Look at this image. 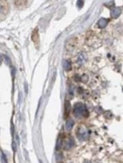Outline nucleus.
<instances>
[{
    "label": "nucleus",
    "mask_w": 123,
    "mask_h": 163,
    "mask_svg": "<svg viewBox=\"0 0 123 163\" xmlns=\"http://www.w3.org/2000/svg\"><path fill=\"white\" fill-rule=\"evenodd\" d=\"M73 113L76 117H86L89 115L86 106L83 103H76L74 105Z\"/></svg>",
    "instance_id": "nucleus-1"
},
{
    "label": "nucleus",
    "mask_w": 123,
    "mask_h": 163,
    "mask_svg": "<svg viewBox=\"0 0 123 163\" xmlns=\"http://www.w3.org/2000/svg\"><path fill=\"white\" fill-rule=\"evenodd\" d=\"M14 4L17 8L22 10L28 4V0H13Z\"/></svg>",
    "instance_id": "nucleus-2"
},
{
    "label": "nucleus",
    "mask_w": 123,
    "mask_h": 163,
    "mask_svg": "<svg viewBox=\"0 0 123 163\" xmlns=\"http://www.w3.org/2000/svg\"><path fill=\"white\" fill-rule=\"evenodd\" d=\"M31 39H32V41L33 42H34V43H38V42H39L40 37L38 28H35L34 30H33L32 32Z\"/></svg>",
    "instance_id": "nucleus-3"
},
{
    "label": "nucleus",
    "mask_w": 123,
    "mask_h": 163,
    "mask_svg": "<svg viewBox=\"0 0 123 163\" xmlns=\"http://www.w3.org/2000/svg\"><path fill=\"white\" fill-rule=\"evenodd\" d=\"M121 12H122V10L120 8H114L111 10V16H112L113 18H117L120 16V15L121 14Z\"/></svg>",
    "instance_id": "nucleus-4"
},
{
    "label": "nucleus",
    "mask_w": 123,
    "mask_h": 163,
    "mask_svg": "<svg viewBox=\"0 0 123 163\" xmlns=\"http://www.w3.org/2000/svg\"><path fill=\"white\" fill-rule=\"evenodd\" d=\"M108 21L107 19L106 18H100V20H98V26L99 28H105L107 25H108Z\"/></svg>",
    "instance_id": "nucleus-5"
},
{
    "label": "nucleus",
    "mask_w": 123,
    "mask_h": 163,
    "mask_svg": "<svg viewBox=\"0 0 123 163\" xmlns=\"http://www.w3.org/2000/svg\"><path fill=\"white\" fill-rule=\"evenodd\" d=\"M74 145V140L73 139L70 138L69 140H67V141L65 143V150H70Z\"/></svg>",
    "instance_id": "nucleus-6"
},
{
    "label": "nucleus",
    "mask_w": 123,
    "mask_h": 163,
    "mask_svg": "<svg viewBox=\"0 0 123 163\" xmlns=\"http://www.w3.org/2000/svg\"><path fill=\"white\" fill-rule=\"evenodd\" d=\"M73 125H74V122L73 120L71 119H69L66 121V123H65V129L67 130V132H70L72 128H73Z\"/></svg>",
    "instance_id": "nucleus-7"
},
{
    "label": "nucleus",
    "mask_w": 123,
    "mask_h": 163,
    "mask_svg": "<svg viewBox=\"0 0 123 163\" xmlns=\"http://www.w3.org/2000/svg\"><path fill=\"white\" fill-rule=\"evenodd\" d=\"M63 68L65 70V71H69L71 70V69H72V66H71V62L69 61H68V60H65L63 61Z\"/></svg>",
    "instance_id": "nucleus-8"
},
{
    "label": "nucleus",
    "mask_w": 123,
    "mask_h": 163,
    "mask_svg": "<svg viewBox=\"0 0 123 163\" xmlns=\"http://www.w3.org/2000/svg\"><path fill=\"white\" fill-rule=\"evenodd\" d=\"M71 110V104L69 101H65V115H68Z\"/></svg>",
    "instance_id": "nucleus-9"
},
{
    "label": "nucleus",
    "mask_w": 123,
    "mask_h": 163,
    "mask_svg": "<svg viewBox=\"0 0 123 163\" xmlns=\"http://www.w3.org/2000/svg\"><path fill=\"white\" fill-rule=\"evenodd\" d=\"M6 5L2 1H0V14H3L6 11Z\"/></svg>",
    "instance_id": "nucleus-10"
},
{
    "label": "nucleus",
    "mask_w": 123,
    "mask_h": 163,
    "mask_svg": "<svg viewBox=\"0 0 123 163\" xmlns=\"http://www.w3.org/2000/svg\"><path fill=\"white\" fill-rule=\"evenodd\" d=\"M61 142L62 140L61 138H59L58 140H57V150H59L60 149V148H61Z\"/></svg>",
    "instance_id": "nucleus-11"
},
{
    "label": "nucleus",
    "mask_w": 123,
    "mask_h": 163,
    "mask_svg": "<svg viewBox=\"0 0 123 163\" xmlns=\"http://www.w3.org/2000/svg\"><path fill=\"white\" fill-rule=\"evenodd\" d=\"M84 1L83 0H78L77 2V6H78L79 8H81L84 6Z\"/></svg>",
    "instance_id": "nucleus-12"
},
{
    "label": "nucleus",
    "mask_w": 123,
    "mask_h": 163,
    "mask_svg": "<svg viewBox=\"0 0 123 163\" xmlns=\"http://www.w3.org/2000/svg\"><path fill=\"white\" fill-rule=\"evenodd\" d=\"M1 161L3 163H8V160L6 158V155L3 154V152H1Z\"/></svg>",
    "instance_id": "nucleus-13"
},
{
    "label": "nucleus",
    "mask_w": 123,
    "mask_h": 163,
    "mask_svg": "<svg viewBox=\"0 0 123 163\" xmlns=\"http://www.w3.org/2000/svg\"><path fill=\"white\" fill-rule=\"evenodd\" d=\"M81 80L84 82H86L88 80V76H86V75H84L83 76H81Z\"/></svg>",
    "instance_id": "nucleus-14"
},
{
    "label": "nucleus",
    "mask_w": 123,
    "mask_h": 163,
    "mask_svg": "<svg viewBox=\"0 0 123 163\" xmlns=\"http://www.w3.org/2000/svg\"><path fill=\"white\" fill-rule=\"evenodd\" d=\"M12 149H13L14 152H16L17 147H16V143L15 142V141H13V142H12Z\"/></svg>",
    "instance_id": "nucleus-15"
},
{
    "label": "nucleus",
    "mask_w": 123,
    "mask_h": 163,
    "mask_svg": "<svg viewBox=\"0 0 123 163\" xmlns=\"http://www.w3.org/2000/svg\"><path fill=\"white\" fill-rule=\"evenodd\" d=\"M25 90L26 93H28V85L26 84H25Z\"/></svg>",
    "instance_id": "nucleus-16"
},
{
    "label": "nucleus",
    "mask_w": 123,
    "mask_h": 163,
    "mask_svg": "<svg viewBox=\"0 0 123 163\" xmlns=\"http://www.w3.org/2000/svg\"><path fill=\"white\" fill-rule=\"evenodd\" d=\"M2 60H3V59H2V57H1V55H0V65H1V63H2Z\"/></svg>",
    "instance_id": "nucleus-17"
},
{
    "label": "nucleus",
    "mask_w": 123,
    "mask_h": 163,
    "mask_svg": "<svg viewBox=\"0 0 123 163\" xmlns=\"http://www.w3.org/2000/svg\"><path fill=\"white\" fill-rule=\"evenodd\" d=\"M16 140H17V141L18 142V143H20V139H19L18 135H16Z\"/></svg>",
    "instance_id": "nucleus-18"
},
{
    "label": "nucleus",
    "mask_w": 123,
    "mask_h": 163,
    "mask_svg": "<svg viewBox=\"0 0 123 163\" xmlns=\"http://www.w3.org/2000/svg\"><path fill=\"white\" fill-rule=\"evenodd\" d=\"M84 163H92L90 161H89V160H85L84 162Z\"/></svg>",
    "instance_id": "nucleus-19"
},
{
    "label": "nucleus",
    "mask_w": 123,
    "mask_h": 163,
    "mask_svg": "<svg viewBox=\"0 0 123 163\" xmlns=\"http://www.w3.org/2000/svg\"><path fill=\"white\" fill-rule=\"evenodd\" d=\"M40 163H42V162H41V161H40Z\"/></svg>",
    "instance_id": "nucleus-20"
}]
</instances>
